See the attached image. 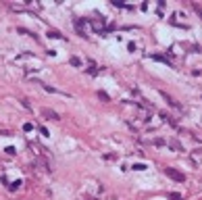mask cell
Listing matches in <instances>:
<instances>
[{
	"label": "cell",
	"instance_id": "1",
	"mask_svg": "<svg viewBox=\"0 0 202 200\" xmlns=\"http://www.w3.org/2000/svg\"><path fill=\"white\" fill-rule=\"evenodd\" d=\"M165 173H167V175H169L171 179H175V181H179V184H181V181H186V175H183L181 171H177V169H173V167H167V169H165Z\"/></svg>",
	"mask_w": 202,
	"mask_h": 200
},
{
	"label": "cell",
	"instance_id": "2",
	"mask_svg": "<svg viewBox=\"0 0 202 200\" xmlns=\"http://www.w3.org/2000/svg\"><path fill=\"white\" fill-rule=\"evenodd\" d=\"M42 115H44V117H48V119H58V115H56L54 111H50V109H44V111H42Z\"/></svg>",
	"mask_w": 202,
	"mask_h": 200
},
{
	"label": "cell",
	"instance_id": "3",
	"mask_svg": "<svg viewBox=\"0 0 202 200\" xmlns=\"http://www.w3.org/2000/svg\"><path fill=\"white\" fill-rule=\"evenodd\" d=\"M69 63H71L73 67H81V61L77 58V56H71V58H69Z\"/></svg>",
	"mask_w": 202,
	"mask_h": 200
},
{
	"label": "cell",
	"instance_id": "4",
	"mask_svg": "<svg viewBox=\"0 0 202 200\" xmlns=\"http://www.w3.org/2000/svg\"><path fill=\"white\" fill-rule=\"evenodd\" d=\"M48 36H50V38H58V40L63 38V36H61V31H56V29H50V31H48Z\"/></svg>",
	"mask_w": 202,
	"mask_h": 200
},
{
	"label": "cell",
	"instance_id": "5",
	"mask_svg": "<svg viewBox=\"0 0 202 200\" xmlns=\"http://www.w3.org/2000/svg\"><path fill=\"white\" fill-rule=\"evenodd\" d=\"M169 198H171V200H181V194H177V192H171V194H169Z\"/></svg>",
	"mask_w": 202,
	"mask_h": 200
},
{
	"label": "cell",
	"instance_id": "6",
	"mask_svg": "<svg viewBox=\"0 0 202 200\" xmlns=\"http://www.w3.org/2000/svg\"><path fill=\"white\" fill-rule=\"evenodd\" d=\"M19 186H21V181H15V184H10V190H17Z\"/></svg>",
	"mask_w": 202,
	"mask_h": 200
},
{
	"label": "cell",
	"instance_id": "7",
	"mask_svg": "<svg viewBox=\"0 0 202 200\" xmlns=\"http://www.w3.org/2000/svg\"><path fill=\"white\" fill-rule=\"evenodd\" d=\"M194 8H196V10H198V13L202 15V6H200V4H194Z\"/></svg>",
	"mask_w": 202,
	"mask_h": 200
}]
</instances>
